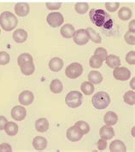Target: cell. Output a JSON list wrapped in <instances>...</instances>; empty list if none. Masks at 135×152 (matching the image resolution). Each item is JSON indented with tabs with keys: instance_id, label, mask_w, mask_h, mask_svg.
Masks as SVG:
<instances>
[{
	"instance_id": "obj_8",
	"label": "cell",
	"mask_w": 135,
	"mask_h": 152,
	"mask_svg": "<svg viewBox=\"0 0 135 152\" xmlns=\"http://www.w3.org/2000/svg\"><path fill=\"white\" fill-rule=\"evenodd\" d=\"M74 42L78 45H85L89 41V37L86 29H79L74 32L73 35Z\"/></svg>"
},
{
	"instance_id": "obj_31",
	"label": "cell",
	"mask_w": 135,
	"mask_h": 152,
	"mask_svg": "<svg viewBox=\"0 0 135 152\" xmlns=\"http://www.w3.org/2000/svg\"><path fill=\"white\" fill-rule=\"evenodd\" d=\"M124 102L128 105H134L135 104V92L134 91H128L124 94L123 97Z\"/></svg>"
},
{
	"instance_id": "obj_26",
	"label": "cell",
	"mask_w": 135,
	"mask_h": 152,
	"mask_svg": "<svg viewBox=\"0 0 135 152\" xmlns=\"http://www.w3.org/2000/svg\"><path fill=\"white\" fill-rule=\"evenodd\" d=\"M21 71L24 75H32L35 71V65L34 62H30L28 63H26L22 66H21Z\"/></svg>"
},
{
	"instance_id": "obj_7",
	"label": "cell",
	"mask_w": 135,
	"mask_h": 152,
	"mask_svg": "<svg viewBox=\"0 0 135 152\" xmlns=\"http://www.w3.org/2000/svg\"><path fill=\"white\" fill-rule=\"evenodd\" d=\"M114 78L120 81H127L131 78V71L125 67H116L113 71Z\"/></svg>"
},
{
	"instance_id": "obj_36",
	"label": "cell",
	"mask_w": 135,
	"mask_h": 152,
	"mask_svg": "<svg viewBox=\"0 0 135 152\" xmlns=\"http://www.w3.org/2000/svg\"><path fill=\"white\" fill-rule=\"evenodd\" d=\"M10 61V56L6 51H0V65H6Z\"/></svg>"
},
{
	"instance_id": "obj_30",
	"label": "cell",
	"mask_w": 135,
	"mask_h": 152,
	"mask_svg": "<svg viewBox=\"0 0 135 152\" xmlns=\"http://www.w3.org/2000/svg\"><path fill=\"white\" fill-rule=\"evenodd\" d=\"M89 64L92 69H100L103 65V61L98 56L93 55L89 60Z\"/></svg>"
},
{
	"instance_id": "obj_22",
	"label": "cell",
	"mask_w": 135,
	"mask_h": 152,
	"mask_svg": "<svg viewBox=\"0 0 135 152\" xmlns=\"http://www.w3.org/2000/svg\"><path fill=\"white\" fill-rule=\"evenodd\" d=\"M88 80L91 83L95 84V85H98L103 81V75H101L100 72L92 70L88 74Z\"/></svg>"
},
{
	"instance_id": "obj_37",
	"label": "cell",
	"mask_w": 135,
	"mask_h": 152,
	"mask_svg": "<svg viewBox=\"0 0 135 152\" xmlns=\"http://www.w3.org/2000/svg\"><path fill=\"white\" fill-rule=\"evenodd\" d=\"M120 6L119 3H106L105 4V8L109 12H115L116 11Z\"/></svg>"
},
{
	"instance_id": "obj_44",
	"label": "cell",
	"mask_w": 135,
	"mask_h": 152,
	"mask_svg": "<svg viewBox=\"0 0 135 152\" xmlns=\"http://www.w3.org/2000/svg\"><path fill=\"white\" fill-rule=\"evenodd\" d=\"M134 81H135V78L134 77V78L132 79L131 82H130V87H131V88H132L133 90H134V89H135V86H134L135 82H134Z\"/></svg>"
},
{
	"instance_id": "obj_17",
	"label": "cell",
	"mask_w": 135,
	"mask_h": 152,
	"mask_svg": "<svg viewBox=\"0 0 135 152\" xmlns=\"http://www.w3.org/2000/svg\"><path fill=\"white\" fill-rule=\"evenodd\" d=\"M63 67V61L59 57H54L49 62V69L52 72H59Z\"/></svg>"
},
{
	"instance_id": "obj_19",
	"label": "cell",
	"mask_w": 135,
	"mask_h": 152,
	"mask_svg": "<svg viewBox=\"0 0 135 152\" xmlns=\"http://www.w3.org/2000/svg\"><path fill=\"white\" fill-rule=\"evenodd\" d=\"M105 62H106V65L110 69H115L116 67H119V66H121V63H122L119 56L112 55V54L107 56V57L105 59Z\"/></svg>"
},
{
	"instance_id": "obj_11",
	"label": "cell",
	"mask_w": 135,
	"mask_h": 152,
	"mask_svg": "<svg viewBox=\"0 0 135 152\" xmlns=\"http://www.w3.org/2000/svg\"><path fill=\"white\" fill-rule=\"evenodd\" d=\"M34 93L30 91H23L19 94L18 97V101L21 105L24 106H28L34 102Z\"/></svg>"
},
{
	"instance_id": "obj_23",
	"label": "cell",
	"mask_w": 135,
	"mask_h": 152,
	"mask_svg": "<svg viewBox=\"0 0 135 152\" xmlns=\"http://www.w3.org/2000/svg\"><path fill=\"white\" fill-rule=\"evenodd\" d=\"M4 130L5 131L8 136L12 137V136L16 135L18 132V125L13 122V121H9V122H7Z\"/></svg>"
},
{
	"instance_id": "obj_38",
	"label": "cell",
	"mask_w": 135,
	"mask_h": 152,
	"mask_svg": "<svg viewBox=\"0 0 135 152\" xmlns=\"http://www.w3.org/2000/svg\"><path fill=\"white\" fill-rule=\"evenodd\" d=\"M126 62L130 65H134L135 64V51L131 50L126 55Z\"/></svg>"
},
{
	"instance_id": "obj_12",
	"label": "cell",
	"mask_w": 135,
	"mask_h": 152,
	"mask_svg": "<svg viewBox=\"0 0 135 152\" xmlns=\"http://www.w3.org/2000/svg\"><path fill=\"white\" fill-rule=\"evenodd\" d=\"M99 135L103 139L109 140V139H111V138L115 137V131H114V129L112 128L111 126L105 125V126H102L100 128Z\"/></svg>"
},
{
	"instance_id": "obj_39",
	"label": "cell",
	"mask_w": 135,
	"mask_h": 152,
	"mask_svg": "<svg viewBox=\"0 0 135 152\" xmlns=\"http://www.w3.org/2000/svg\"><path fill=\"white\" fill-rule=\"evenodd\" d=\"M48 10H59L62 6V3H46L45 4Z\"/></svg>"
},
{
	"instance_id": "obj_10",
	"label": "cell",
	"mask_w": 135,
	"mask_h": 152,
	"mask_svg": "<svg viewBox=\"0 0 135 152\" xmlns=\"http://www.w3.org/2000/svg\"><path fill=\"white\" fill-rule=\"evenodd\" d=\"M27 116V110L24 107L16 105L11 110V117L16 121H21Z\"/></svg>"
},
{
	"instance_id": "obj_35",
	"label": "cell",
	"mask_w": 135,
	"mask_h": 152,
	"mask_svg": "<svg viewBox=\"0 0 135 152\" xmlns=\"http://www.w3.org/2000/svg\"><path fill=\"white\" fill-rule=\"evenodd\" d=\"M124 39L126 42L130 45H135V35L134 33H132V32H127L125 35H124Z\"/></svg>"
},
{
	"instance_id": "obj_28",
	"label": "cell",
	"mask_w": 135,
	"mask_h": 152,
	"mask_svg": "<svg viewBox=\"0 0 135 152\" xmlns=\"http://www.w3.org/2000/svg\"><path fill=\"white\" fill-rule=\"evenodd\" d=\"M50 89L51 91V92L58 94L61 93L62 90H63V86L61 80H53L51 81V83L50 85Z\"/></svg>"
},
{
	"instance_id": "obj_18",
	"label": "cell",
	"mask_w": 135,
	"mask_h": 152,
	"mask_svg": "<svg viewBox=\"0 0 135 152\" xmlns=\"http://www.w3.org/2000/svg\"><path fill=\"white\" fill-rule=\"evenodd\" d=\"M49 121L45 118H40L35 121V129L39 132H45L49 129Z\"/></svg>"
},
{
	"instance_id": "obj_6",
	"label": "cell",
	"mask_w": 135,
	"mask_h": 152,
	"mask_svg": "<svg viewBox=\"0 0 135 152\" xmlns=\"http://www.w3.org/2000/svg\"><path fill=\"white\" fill-rule=\"evenodd\" d=\"M47 23L51 28H59L61 27L64 21L63 15L59 12H51L46 17Z\"/></svg>"
},
{
	"instance_id": "obj_43",
	"label": "cell",
	"mask_w": 135,
	"mask_h": 152,
	"mask_svg": "<svg viewBox=\"0 0 135 152\" xmlns=\"http://www.w3.org/2000/svg\"><path fill=\"white\" fill-rule=\"evenodd\" d=\"M128 31L132 33H135V20L130 21L128 25Z\"/></svg>"
},
{
	"instance_id": "obj_45",
	"label": "cell",
	"mask_w": 135,
	"mask_h": 152,
	"mask_svg": "<svg viewBox=\"0 0 135 152\" xmlns=\"http://www.w3.org/2000/svg\"><path fill=\"white\" fill-rule=\"evenodd\" d=\"M134 129L135 127L134 126L133 128H132V135H133V137H135V134H134Z\"/></svg>"
},
{
	"instance_id": "obj_5",
	"label": "cell",
	"mask_w": 135,
	"mask_h": 152,
	"mask_svg": "<svg viewBox=\"0 0 135 152\" xmlns=\"http://www.w3.org/2000/svg\"><path fill=\"white\" fill-rule=\"evenodd\" d=\"M83 73V67L79 62H73L69 64L65 70V75L69 79H77L82 75Z\"/></svg>"
},
{
	"instance_id": "obj_21",
	"label": "cell",
	"mask_w": 135,
	"mask_h": 152,
	"mask_svg": "<svg viewBox=\"0 0 135 152\" xmlns=\"http://www.w3.org/2000/svg\"><path fill=\"white\" fill-rule=\"evenodd\" d=\"M103 121H104V123L108 126H114L117 123L118 121V116L117 115L115 114V112L113 111H108L105 115H104V117H103Z\"/></svg>"
},
{
	"instance_id": "obj_9",
	"label": "cell",
	"mask_w": 135,
	"mask_h": 152,
	"mask_svg": "<svg viewBox=\"0 0 135 152\" xmlns=\"http://www.w3.org/2000/svg\"><path fill=\"white\" fill-rule=\"evenodd\" d=\"M83 135H84L83 132L76 126H73L69 127L67 130V132H66L67 138L69 141H71V142L80 141L82 138V137H83Z\"/></svg>"
},
{
	"instance_id": "obj_24",
	"label": "cell",
	"mask_w": 135,
	"mask_h": 152,
	"mask_svg": "<svg viewBox=\"0 0 135 152\" xmlns=\"http://www.w3.org/2000/svg\"><path fill=\"white\" fill-rule=\"evenodd\" d=\"M132 15H133V12L131 9H129L128 7H122L118 11V17L122 21H128L131 19Z\"/></svg>"
},
{
	"instance_id": "obj_32",
	"label": "cell",
	"mask_w": 135,
	"mask_h": 152,
	"mask_svg": "<svg viewBox=\"0 0 135 152\" xmlns=\"http://www.w3.org/2000/svg\"><path fill=\"white\" fill-rule=\"evenodd\" d=\"M75 11L80 15L86 14L89 10V5L87 3H77L75 4Z\"/></svg>"
},
{
	"instance_id": "obj_42",
	"label": "cell",
	"mask_w": 135,
	"mask_h": 152,
	"mask_svg": "<svg viewBox=\"0 0 135 152\" xmlns=\"http://www.w3.org/2000/svg\"><path fill=\"white\" fill-rule=\"evenodd\" d=\"M7 122H8V120L3 115H0V131L4 130L5 126H6Z\"/></svg>"
},
{
	"instance_id": "obj_4",
	"label": "cell",
	"mask_w": 135,
	"mask_h": 152,
	"mask_svg": "<svg viewBox=\"0 0 135 152\" xmlns=\"http://www.w3.org/2000/svg\"><path fill=\"white\" fill-rule=\"evenodd\" d=\"M82 93L78 91H72L68 92L65 97V103L71 109H75L80 107L82 104Z\"/></svg>"
},
{
	"instance_id": "obj_27",
	"label": "cell",
	"mask_w": 135,
	"mask_h": 152,
	"mask_svg": "<svg viewBox=\"0 0 135 152\" xmlns=\"http://www.w3.org/2000/svg\"><path fill=\"white\" fill-rule=\"evenodd\" d=\"M81 91L85 94V95H92L95 91V87L93 84L91 83L90 81H85L81 84Z\"/></svg>"
},
{
	"instance_id": "obj_14",
	"label": "cell",
	"mask_w": 135,
	"mask_h": 152,
	"mask_svg": "<svg viewBox=\"0 0 135 152\" xmlns=\"http://www.w3.org/2000/svg\"><path fill=\"white\" fill-rule=\"evenodd\" d=\"M47 139L41 136H37L33 140V146L36 151H44L47 147Z\"/></svg>"
},
{
	"instance_id": "obj_41",
	"label": "cell",
	"mask_w": 135,
	"mask_h": 152,
	"mask_svg": "<svg viewBox=\"0 0 135 152\" xmlns=\"http://www.w3.org/2000/svg\"><path fill=\"white\" fill-rule=\"evenodd\" d=\"M0 152H12V148L9 144L3 143L0 145Z\"/></svg>"
},
{
	"instance_id": "obj_25",
	"label": "cell",
	"mask_w": 135,
	"mask_h": 152,
	"mask_svg": "<svg viewBox=\"0 0 135 152\" xmlns=\"http://www.w3.org/2000/svg\"><path fill=\"white\" fill-rule=\"evenodd\" d=\"M86 31H87V33L89 39H91L92 41L94 42V43H97V44H100V43H101V36L99 35L98 33H97L93 28H87L86 29Z\"/></svg>"
},
{
	"instance_id": "obj_34",
	"label": "cell",
	"mask_w": 135,
	"mask_h": 152,
	"mask_svg": "<svg viewBox=\"0 0 135 152\" xmlns=\"http://www.w3.org/2000/svg\"><path fill=\"white\" fill-rule=\"evenodd\" d=\"M94 55L98 56L99 58H101L102 61H104L108 56V53H107V50L103 47H99V48H97L94 51Z\"/></svg>"
},
{
	"instance_id": "obj_33",
	"label": "cell",
	"mask_w": 135,
	"mask_h": 152,
	"mask_svg": "<svg viewBox=\"0 0 135 152\" xmlns=\"http://www.w3.org/2000/svg\"><path fill=\"white\" fill-rule=\"evenodd\" d=\"M74 126H76L77 127H79L81 129V131L83 132V134H87L90 132V126L87 122L84 121H77Z\"/></svg>"
},
{
	"instance_id": "obj_29",
	"label": "cell",
	"mask_w": 135,
	"mask_h": 152,
	"mask_svg": "<svg viewBox=\"0 0 135 152\" xmlns=\"http://www.w3.org/2000/svg\"><path fill=\"white\" fill-rule=\"evenodd\" d=\"M30 62H34V59L33 56L28 53H21L17 58V62L20 67Z\"/></svg>"
},
{
	"instance_id": "obj_46",
	"label": "cell",
	"mask_w": 135,
	"mask_h": 152,
	"mask_svg": "<svg viewBox=\"0 0 135 152\" xmlns=\"http://www.w3.org/2000/svg\"><path fill=\"white\" fill-rule=\"evenodd\" d=\"M0 33H1V30H0Z\"/></svg>"
},
{
	"instance_id": "obj_40",
	"label": "cell",
	"mask_w": 135,
	"mask_h": 152,
	"mask_svg": "<svg viewBox=\"0 0 135 152\" xmlns=\"http://www.w3.org/2000/svg\"><path fill=\"white\" fill-rule=\"evenodd\" d=\"M97 146H98V151H104L107 147V140L100 138L97 143Z\"/></svg>"
},
{
	"instance_id": "obj_2",
	"label": "cell",
	"mask_w": 135,
	"mask_h": 152,
	"mask_svg": "<svg viewBox=\"0 0 135 152\" xmlns=\"http://www.w3.org/2000/svg\"><path fill=\"white\" fill-rule=\"evenodd\" d=\"M18 20L16 16L10 11H4L0 15V26L4 31L10 32L16 28Z\"/></svg>"
},
{
	"instance_id": "obj_1",
	"label": "cell",
	"mask_w": 135,
	"mask_h": 152,
	"mask_svg": "<svg viewBox=\"0 0 135 152\" xmlns=\"http://www.w3.org/2000/svg\"><path fill=\"white\" fill-rule=\"evenodd\" d=\"M90 19L92 22L98 28H110L113 26V21L110 15L101 9H92L90 10Z\"/></svg>"
},
{
	"instance_id": "obj_13",
	"label": "cell",
	"mask_w": 135,
	"mask_h": 152,
	"mask_svg": "<svg viewBox=\"0 0 135 152\" xmlns=\"http://www.w3.org/2000/svg\"><path fill=\"white\" fill-rule=\"evenodd\" d=\"M29 10L30 8L27 3H17L15 6V13L21 17L27 16L29 13Z\"/></svg>"
},
{
	"instance_id": "obj_3",
	"label": "cell",
	"mask_w": 135,
	"mask_h": 152,
	"mask_svg": "<svg viewBox=\"0 0 135 152\" xmlns=\"http://www.w3.org/2000/svg\"><path fill=\"white\" fill-rule=\"evenodd\" d=\"M110 97L105 91H98L92 97V103L95 109L97 110H104L110 104Z\"/></svg>"
},
{
	"instance_id": "obj_16",
	"label": "cell",
	"mask_w": 135,
	"mask_h": 152,
	"mask_svg": "<svg viewBox=\"0 0 135 152\" xmlns=\"http://www.w3.org/2000/svg\"><path fill=\"white\" fill-rule=\"evenodd\" d=\"M109 151L110 152H126L127 147L122 141L116 139L111 142L109 145Z\"/></svg>"
},
{
	"instance_id": "obj_15",
	"label": "cell",
	"mask_w": 135,
	"mask_h": 152,
	"mask_svg": "<svg viewBox=\"0 0 135 152\" xmlns=\"http://www.w3.org/2000/svg\"><path fill=\"white\" fill-rule=\"evenodd\" d=\"M13 39L15 42L18 43V44H22L27 39V31H25L24 29H16L13 33Z\"/></svg>"
},
{
	"instance_id": "obj_20",
	"label": "cell",
	"mask_w": 135,
	"mask_h": 152,
	"mask_svg": "<svg viewBox=\"0 0 135 152\" xmlns=\"http://www.w3.org/2000/svg\"><path fill=\"white\" fill-rule=\"evenodd\" d=\"M74 32H75V29H74V27L71 24H68V23L63 25L61 28V30H60L61 35L65 39L73 38Z\"/></svg>"
}]
</instances>
